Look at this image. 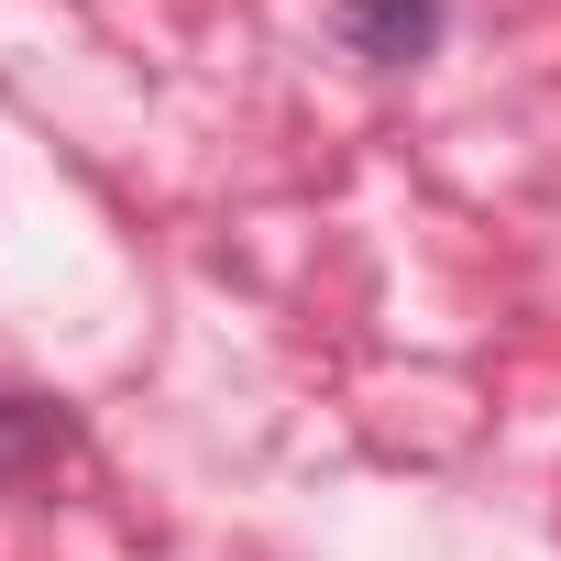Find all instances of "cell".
I'll list each match as a JSON object with an SVG mask.
<instances>
[{"instance_id": "1", "label": "cell", "mask_w": 561, "mask_h": 561, "mask_svg": "<svg viewBox=\"0 0 561 561\" xmlns=\"http://www.w3.org/2000/svg\"><path fill=\"white\" fill-rule=\"evenodd\" d=\"M451 34V0H331V45L353 67H419Z\"/></svg>"}, {"instance_id": "2", "label": "cell", "mask_w": 561, "mask_h": 561, "mask_svg": "<svg viewBox=\"0 0 561 561\" xmlns=\"http://www.w3.org/2000/svg\"><path fill=\"white\" fill-rule=\"evenodd\" d=\"M78 451V419L56 397H0V495H23L34 473H56Z\"/></svg>"}]
</instances>
